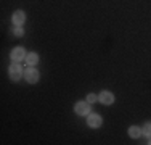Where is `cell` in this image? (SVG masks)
<instances>
[{
  "label": "cell",
  "mask_w": 151,
  "mask_h": 145,
  "mask_svg": "<svg viewBox=\"0 0 151 145\" xmlns=\"http://www.w3.org/2000/svg\"><path fill=\"white\" fill-rule=\"evenodd\" d=\"M24 78H26V81H27V82L34 84V82H37V81H39V71H37V70H34V68L31 66L29 70L24 71Z\"/></svg>",
  "instance_id": "obj_1"
},
{
  "label": "cell",
  "mask_w": 151,
  "mask_h": 145,
  "mask_svg": "<svg viewBox=\"0 0 151 145\" xmlns=\"http://www.w3.org/2000/svg\"><path fill=\"white\" fill-rule=\"evenodd\" d=\"M76 113L81 115V116H87L90 113V105L87 102H79V103H76Z\"/></svg>",
  "instance_id": "obj_2"
},
{
  "label": "cell",
  "mask_w": 151,
  "mask_h": 145,
  "mask_svg": "<svg viewBox=\"0 0 151 145\" xmlns=\"http://www.w3.org/2000/svg\"><path fill=\"white\" fill-rule=\"evenodd\" d=\"M21 76H23V70H21L19 65H16V63L10 65V78H12L13 81H18Z\"/></svg>",
  "instance_id": "obj_3"
},
{
  "label": "cell",
  "mask_w": 151,
  "mask_h": 145,
  "mask_svg": "<svg viewBox=\"0 0 151 145\" xmlns=\"http://www.w3.org/2000/svg\"><path fill=\"white\" fill-rule=\"evenodd\" d=\"M87 123H88V126H90V128H100V126H101V123H103V119H101V116L100 115H90L87 118Z\"/></svg>",
  "instance_id": "obj_4"
},
{
  "label": "cell",
  "mask_w": 151,
  "mask_h": 145,
  "mask_svg": "<svg viewBox=\"0 0 151 145\" xmlns=\"http://www.w3.org/2000/svg\"><path fill=\"white\" fill-rule=\"evenodd\" d=\"M24 57H26V50H24L23 47L13 49V52H12V60L13 61H19V60H23Z\"/></svg>",
  "instance_id": "obj_5"
},
{
  "label": "cell",
  "mask_w": 151,
  "mask_h": 145,
  "mask_svg": "<svg viewBox=\"0 0 151 145\" xmlns=\"http://www.w3.org/2000/svg\"><path fill=\"white\" fill-rule=\"evenodd\" d=\"M24 20H26V14L21 12V10H18V12L13 13V24H16V26H21V24L24 23Z\"/></svg>",
  "instance_id": "obj_6"
},
{
  "label": "cell",
  "mask_w": 151,
  "mask_h": 145,
  "mask_svg": "<svg viewBox=\"0 0 151 145\" xmlns=\"http://www.w3.org/2000/svg\"><path fill=\"white\" fill-rule=\"evenodd\" d=\"M98 100L101 102V103H105V105H111L114 102V95L109 94V92H101L100 97H98Z\"/></svg>",
  "instance_id": "obj_7"
},
{
  "label": "cell",
  "mask_w": 151,
  "mask_h": 145,
  "mask_svg": "<svg viewBox=\"0 0 151 145\" xmlns=\"http://www.w3.org/2000/svg\"><path fill=\"white\" fill-rule=\"evenodd\" d=\"M129 136L134 137V139H138V137L142 136V129H140L138 126H132V128L129 129Z\"/></svg>",
  "instance_id": "obj_8"
},
{
  "label": "cell",
  "mask_w": 151,
  "mask_h": 145,
  "mask_svg": "<svg viewBox=\"0 0 151 145\" xmlns=\"http://www.w3.org/2000/svg\"><path fill=\"white\" fill-rule=\"evenodd\" d=\"M26 61L29 66H34V65H37L39 61V57L35 55V53H29V55H26Z\"/></svg>",
  "instance_id": "obj_9"
},
{
  "label": "cell",
  "mask_w": 151,
  "mask_h": 145,
  "mask_svg": "<svg viewBox=\"0 0 151 145\" xmlns=\"http://www.w3.org/2000/svg\"><path fill=\"white\" fill-rule=\"evenodd\" d=\"M142 134H145L146 137H151V123H146L142 129Z\"/></svg>",
  "instance_id": "obj_10"
},
{
  "label": "cell",
  "mask_w": 151,
  "mask_h": 145,
  "mask_svg": "<svg viewBox=\"0 0 151 145\" xmlns=\"http://www.w3.org/2000/svg\"><path fill=\"white\" fill-rule=\"evenodd\" d=\"M96 100H98V97L93 95V94H88V95H87V102H88V103H93V102H96Z\"/></svg>",
  "instance_id": "obj_11"
},
{
  "label": "cell",
  "mask_w": 151,
  "mask_h": 145,
  "mask_svg": "<svg viewBox=\"0 0 151 145\" xmlns=\"http://www.w3.org/2000/svg\"><path fill=\"white\" fill-rule=\"evenodd\" d=\"M15 36H23V29H21V28H16V29H15Z\"/></svg>",
  "instance_id": "obj_12"
},
{
  "label": "cell",
  "mask_w": 151,
  "mask_h": 145,
  "mask_svg": "<svg viewBox=\"0 0 151 145\" xmlns=\"http://www.w3.org/2000/svg\"><path fill=\"white\" fill-rule=\"evenodd\" d=\"M148 144H150V145H151V137H150V142H148Z\"/></svg>",
  "instance_id": "obj_13"
}]
</instances>
